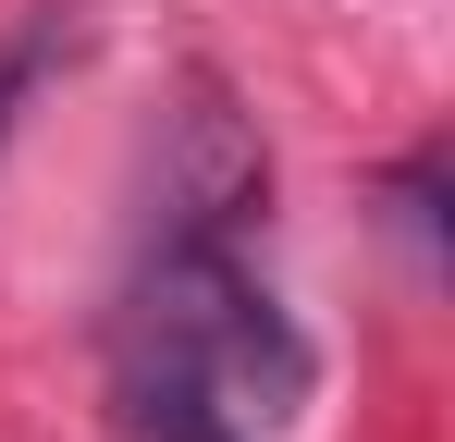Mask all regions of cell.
Listing matches in <instances>:
<instances>
[{
    "label": "cell",
    "mask_w": 455,
    "mask_h": 442,
    "mask_svg": "<svg viewBox=\"0 0 455 442\" xmlns=\"http://www.w3.org/2000/svg\"><path fill=\"white\" fill-rule=\"evenodd\" d=\"M259 233L234 221H172L124 283V332H111V393L136 442H259L307 406V332L246 258Z\"/></svg>",
    "instance_id": "obj_1"
}]
</instances>
